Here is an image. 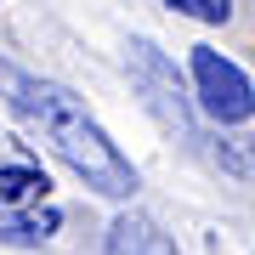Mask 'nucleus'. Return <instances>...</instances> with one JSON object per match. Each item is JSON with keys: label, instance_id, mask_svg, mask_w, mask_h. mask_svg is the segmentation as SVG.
Returning a JSON list of instances; mask_svg holds the SVG:
<instances>
[{"label": "nucleus", "instance_id": "nucleus-7", "mask_svg": "<svg viewBox=\"0 0 255 255\" xmlns=\"http://www.w3.org/2000/svg\"><path fill=\"white\" fill-rule=\"evenodd\" d=\"M210 159H216L227 176H244V182H255V136H221Z\"/></svg>", "mask_w": 255, "mask_h": 255}, {"label": "nucleus", "instance_id": "nucleus-8", "mask_svg": "<svg viewBox=\"0 0 255 255\" xmlns=\"http://www.w3.org/2000/svg\"><path fill=\"white\" fill-rule=\"evenodd\" d=\"M170 11H182V17H199V23H227L233 17V0H164Z\"/></svg>", "mask_w": 255, "mask_h": 255}, {"label": "nucleus", "instance_id": "nucleus-5", "mask_svg": "<svg viewBox=\"0 0 255 255\" xmlns=\"http://www.w3.org/2000/svg\"><path fill=\"white\" fill-rule=\"evenodd\" d=\"M57 227H63V210L57 204H28V210L0 216V244H46Z\"/></svg>", "mask_w": 255, "mask_h": 255}, {"label": "nucleus", "instance_id": "nucleus-1", "mask_svg": "<svg viewBox=\"0 0 255 255\" xmlns=\"http://www.w3.org/2000/svg\"><path fill=\"white\" fill-rule=\"evenodd\" d=\"M0 97H6V108L17 119H28V125L46 136V147L91 193H102V199H130V193H136V164L108 142V130L85 114V102L74 97L68 85L23 74L17 63H0Z\"/></svg>", "mask_w": 255, "mask_h": 255}, {"label": "nucleus", "instance_id": "nucleus-6", "mask_svg": "<svg viewBox=\"0 0 255 255\" xmlns=\"http://www.w3.org/2000/svg\"><path fill=\"white\" fill-rule=\"evenodd\" d=\"M46 187H51V176L40 170V164H0V216L40 204Z\"/></svg>", "mask_w": 255, "mask_h": 255}, {"label": "nucleus", "instance_id": "nucleus-2", "mask_svg": "<svg viewBox=\"0 0 255 255\" xmlns=\"http://www.w3.org/2000/svg\"><path fill=\"white\" fill-rule=\"evenodd\" d=\"M130 80H136L147 114H153L170 136H182L187 147L204 142V136H199V119H193V102H187V91H182V80H176V63L153 46V40H130Z\"/></svg>", "mask_w": 255, "mask_h": 255}, {"label": "nucleus", "instance_id": "nucleus-4", "mask_svg": "<svg viewBox=\"0 0 255 255\" xmlns=\"http://www.w3.org/2000/svg\"><path fill=\"white\" fill-rule=\"evenodd\" d=\"M108 255H182L170 233H159L147 216H119L108 227Z\"/></svg>", "mask_w": 255, "mask_h": 255}, {"label": "nucleus", "instance_id": "nucleus-3", "mask_svg": "<svg viewBox=\"0 0 255 255\" xmlns=\"http://www.w3.org/2000/svg\"><path fill=\"white\" fill-rule=\"evenodd\" d=\"M193 97H199V108L216 119V125H244L255 114L250 74L238 63H227L216 46H193Z\"/></svg>", "mask_w": 255, "mask_h": 255}]
</instances>
